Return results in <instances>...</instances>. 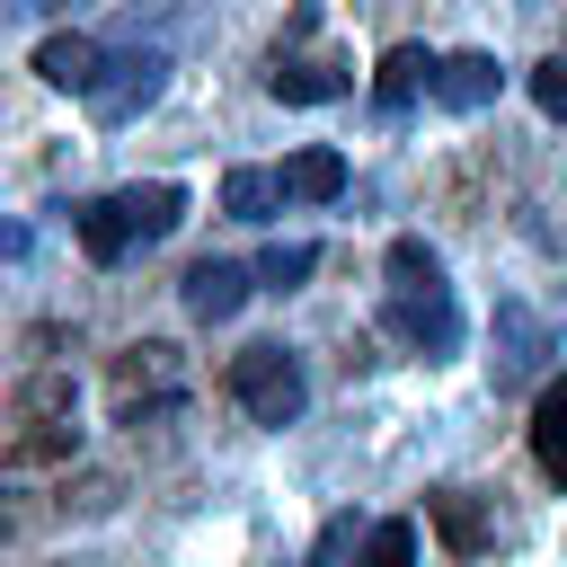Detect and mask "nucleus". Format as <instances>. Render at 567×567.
I'll list each match as a JSON object with an SVG mask.
<instances>
[{
  "instance_id": "1",
  "label": "nucleus",
  "mask_w": 567,
  "mask_h": 567,
  "mask_svg": "<svg viewBox=\"0 0 567 567\" xmlns=\"http://www.w3.org/2000/svg\"><path fill=\"white\" fill-rule=\"evenodd\" d=\"M230 399L257 416V425H292L301 408H310V372H301V354L292 346H239L230 354Z\"/></svg>"
},
{
  "instance_id": "2",
  "label": "nucleus",
  "mask_w": 567,
  "mask_h": 567,
  "mask_svg": "<svg viewBox=\"0 0 567 567\" xmlns=\"http://www.w3.org/2000/svg\"><path fill=\"white\" fill-rule=\"evenodd\" d=\"M159 89H168V53H159V44H133V53H115V62L97 71L89 106H97V124H133Z\"/></svg>"
},
{
  "instance_id": "3",
  "label": "nucleus",
  "mask_w": 567,
  "mask_h": 567,
  "mask_svg": "<svg viewBox=\"0 0 567 567\" xmlns=\"http://www.w3.org/2000/svg\"><path fill=\"white\" fill-rule=\"evenodd\" d=\"M390 328H399L416 354H452V346H461V310H452L443 284H399V292H390Z\"/></svg>"
},
{
  "instance_id": "4",
  "label": "nucleus",
  "mask_w": 567,
  "mask_h": 567,
  "mask_svg": "<svg viewBox=\"0 0 567 567\" xmlns=\"http://www.w3.org/2000/svg\"><path fill=\"white\" fill-rule=\"evenodd\" d=\"M487 363H496V381H505V390H514V381H532V372L549 363V328H540L523 301H496V354H487Z\"/></svg>"
},
{
  "instance_id": "5",
  "label": "nucleus",
  "mask_w": 567,
  "mask_h": 567,
  "mask_svg": "<svg viewBox=\"0 0 567 567\" xmlns=\"http://www.w3.org/2000/svg\"><path fill=\"white\" fill-rule=\"evenodd\" d=\"M248 292H257V266H230V257H195L186 266V310L195 319H239Z\"/></svg>"
},
{
  "instance_id": "6",
  "label": "nucleus",
  "mask_w": 567,
  "mask_h": 567,
  "mask_svg": "<svg viewBox=\"0 0 567 567\" xmlns=\"http://www.w3.org/2000/svg\"><path fill=\"white\" fill-rule=\"evenodd\" d=\"M496 53H443L434 62V106H452V115H478V106H496Z\"/></svg>"
},
{
  "instance_id": "7",
  "label": "nucleus",
  "mask_w": 567,
  "mask_h": 567,
  "mask_svg": "<svg viewBox=\"0 0 567 567\" xmlns=\"http://www.w3.org/2000/svg\"><path fill=\"white\" fill-rule=\"evenodd\" d=\"M354 89V71H337V62H275L266 71V97L275 106H337Z\"/></svg>"
},
{
  "instance_id": "8",
  "label": "nucleus",
  "mask_w": 567,
  "mask_h": 567,
  "mask_svg": "<svg viewBox=\"0 0 567 567\" xmlns=\"http://www.w3.org/2000/svg\"><path fill=\"white\" fill-rule=\"evenodd\" d=\"M106 204H115V221L133 230V248H142V239H168V230L186 221V195H177V186H115Z\"/></svg>"
},
{
  "instance_id": "9",
  "label": "nucleus",
  "mask_w": 567,
  "mask_h": 567,
  "mask_svg": "<svg viewBox=\"0 0 567 567\" xmlns=\"http://www.w3.org/2000/svg\"><path fill=\"white\" fill-rule=\"evenodd\" d=\"M97 71H106V53H97L89 35H44V44H35V80H44V89H80V97H89Z\"/></svg>"
},
{
  "instance_id": "10",
  "label": "nucleus",
  "mask_w": 567,
  "mask_h": 567,
  "mask_svg": "<svg viewBox=\"0 0 567 567\" xmlns=\"http://www.w3.org/2000/svg\"><path fill=\"white\" fill-rule=\"evenodd\" d=\"M284 195H292V204H337V195H346V151H328V142L292 151V159H284Z\"/></svg>"
},
{
  "instance_id": "11",
  "label": "nucleus",
  "mask_w": 567,
  "mask_h": 567,
  "mask_svg": "<svg viewBox=\"0 0 567 567\" xmlns=\"http://www.w3.org/2000/svg\"><path fill=\"white\" fill-rule=\"evenodd\" d=\"M532 461L567 487V381H549V390L532 399Z\"/></svg>"
},
{
  "instance_id": "12",
  "label": "nucleus",
  "mask_w": 567,
  "mask_h": 567,
  "mask_svg": "<svg viewBox=\"0 0 567 567\" xmlns=\"http://www.w3.org/2000/svg\"><path fill=\"white\" fill-rule=\"evenodd\" d=\"M434 62H443V53H425V44H390V53H381L372 97H381V106H408L416 89H434Z\"/></svg>"
},
{
  "instance_id": "13",
  "label": "nucleus",
  "mask_w": 567,
  "mask_h": 567,
  "mask_svg": "<svg viewBox=\"0 0 567 567\" xmlns=\"http://www.w3.org/2000/svg\"><path fill=\"white\" fill-rule=\"evenodd\" d=\"M275 204H284V177H266V168H230L221 177V213L230 221H266Z\"/></svg>"
},
{
  "instance_id": "14",
  "label": "nucleus",
  "mask_w": 567,
  "mask_h": 567,
  "mask_svg": "<svg viewBox=\"0 0 567 567\" xmlns=\"http://www.w3.org/2000/svg\"><path fill=\"white\" fill-rule=\"evenodd\" d=\"M319 275V248L310 239H275L266 257H257V292H301Z\"/></svg>"
},
{
  "instance_id": "15",
  "label": "nucleus",
  "mask_w": 567,
  "mask_h": 567,
  "mask_svg": "<svg viewBox=\"0 0 567 567\" xmlns=\"http://www.w3.org/2000/svg\"><path fill=\"white\" fill-rule=\"evenodd\" d=\"M363 567H416V523H408V514L372 523V540H363Z\"/></svg>"
},
{
  "instance_id": "16",
  "label": "nucleus",
  "mask_w": 567,
  "mask_h": 567,
  "mask_svg": "<svg viewBox=\"0 0 567 567\" xmlns=\"http://www.w3.org/2000/svg\"><path fill=\"white\" fill-rule=\"evenodd\" d=\"M390 275H399V284H443V257H434L425 239H390Z\"/></svg>"
},
{
  "instance_id": "17",
  "label": "nucleus",
  "mask_w": 567,
  "mask_h": 567,
  "mask_svg": "<svg viewBox=\"0 0 567 567\" xmlns=\"http://www.w3.org/2000/svg\"><path fill=\"white\" fill-rule=\"evenodd\" d=\"M532 106H540V115H567V53L532 62Z\"/></svg>"
},
{
  "instance_id": "18",
  "label": "nucleus",
  "mask_w": 567,
  "mask_h": 567,
  "mask_svg": "<svg viewBox=\"0 0 567 567\" xmlns=\"http://www.w3.org/2000/svg\"><path fill=\"white\" fill-rule=\"evenodd\" d=\"M434 514H443V532H452L461 549H478V514H470V496H434Z\"/></svg>"
},
{
  "instance_id": "19",
  "label": "nucleus",
  "mask_w": 567,
  "mask_h": 567,
  "mask_svg": "<svg viewBox=\"0 0 567 567\" xmlns=\"http://www.w3.org/2000/svg\"><path fill=\"white\" fill-rule=\"evenodd\" d=\"M27 248H35V230H27V221H0V266H18Z\"/></svg>"
}]
</instances>
